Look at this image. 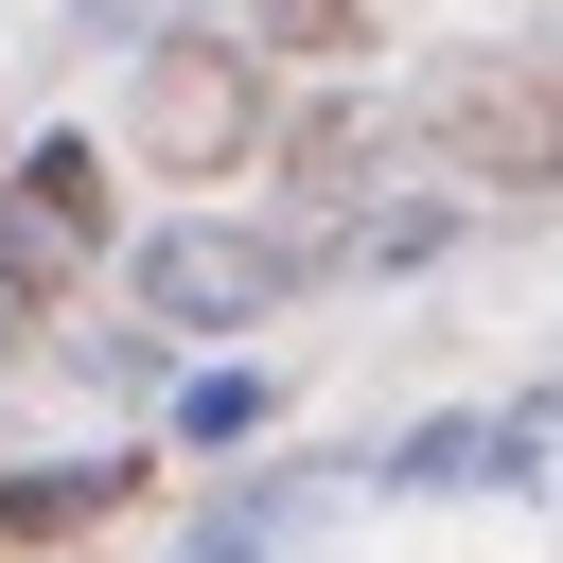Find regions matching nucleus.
Returning <instances> with one entry per match:
<instances>
[{
	"mask_svg": "<svg viewBox=\"0 0 563 563\" xmlns=\"http://www.w3.org/2000/svg\"><path fill=\"white\" fill-rule=\"evenodd\" d=\"M70 510H106V475H88V493H0V545H18V528H70Z\"/></svg>",
	"mask_w": 563,
	"mask_h": 563,
	"instance_id": "39448f33",
	"label": "nucleus"
},
{
	"mask_svg": "<svg viewBox=\"0 0 563 563\" xmlns=\"http://www.w3.org/2000/svg\"><path fill=\"white\" fill-rule=\"evenodd\" d=\"M18 194H35V211H53V229H70V246H88V229H106V176H88V158H70V141H53V158H35V176H18Z\"/></svg>",
	"mask_w": 563,
	"mask_h": 563,
	"instance_id": "7ed1b4c3",
	"label": "nucleus"
},
{
	"mask_svg": "<svg viewBox=\"0 0 563 563\" xmlns=\"http://www.w3.org/2000/svg\"><path fill=\"white\" fill-rule=\"evenodd\" d=\"M141 141H158V158H194V176H211V158H229V141H246V70H229V53H176V70H158V88H141Z\"/></svg>",
	"mask_w": 563,
	"mask_h": 563,
	"instance_id": "f257e3e1",
	"label": "nucleus"
},
{
	"mask_svg": "<svg viewBox=\"0 0 563 563\" xmlns=\"http://www.w3.org/2000/svg\"><path fill=\"white\" fill-rule=\"evenodd\" d=\"M264 35H282V53H334V35H352V0H264Z\"/></svg>",
	"mask_w": 563,
	"mask_h": 563,
	"instance_id": "20e7f679",
	"label": "nucleus"
},
{
	"mask_svg": "<svg viewBox=\"0 0 563 563\" xmlns=\"http://www.w3.org/2000/svg\"><path fill=\"white\" fill-rule=\"evenodd\" d=\"M457 158L545 176V158H563V106H545V88H457Z\"/></svg>",
	"mask_w": 563,
	"mask_h": 563,
	"instance_id": "f03ea898",
	"label": "nucleus"
}]
</instances>
